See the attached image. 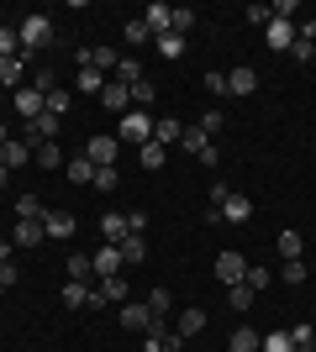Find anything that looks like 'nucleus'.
<instances>
[{
	"label": "nucleus",
	"instance_id": "1",
	"mask_svg": "<svg viewBox=\"0 0 316 352\" xmlns=\"http://www.w3.org/2000/svg\"><path fill=\"white\" fill-rule=\"evenodd\" d=\"M127 300H132V289H127V279H121V274L90 284V310H101V305H127Z\"/></svg>",
	"mask_w": 316,
	"mask_h": 352
},
{
	"label": "nucleus",
	"instance_id": "2",
	"mask_svg": "<svg viewBox=\"0 0 316 352\" xmlns=\"http://www.w3.org/2000/svg\"><path fill=\"white\" fill-rule=\"evenodd\" d=\"M16 37H21V53L48 47V43H53V16H27V21L16 27Z\"/></svg>",
	"mask_w": 316,
	"mask_h": 352
},
{
	"label": "nucleus",
	"instance_id": "3",
	"mask_svg": "<svg viewBox=\"0 0 316 352\" xmlns=\"http://www.w3.org/2000/svg\"><path fill=\"white\" fill-rule=\"evenodd\" d=\"M6 100H11V111H16L21 121H37V116L48 111V95H43V89H32V85H21L16 95H6Z\"/></svg>",
	"mask_w": 316,
	"mask_h": 352
},
{
	"label": "nucleus",
	"instance_id": "4",
	"mask_svg": "<svg viewBox=\"0 0 316 352\" xmlns=\"http://www.w3.org/2000/svg\"><path fill=\"white\" fill-rule=\"evenodd\" d=\"M116 137L121 142H153V116L148 111H127V116L116 121Z\"/></svg>",
	"mask_w": 316,
	"mask_h": 352
},
{
	"label": "nucleus",
	"instance_id": "5",
	"mask_svg": "<svg viewBox=\"0 0 316 352\" xmlns=\"http://www.w3.org/2000/svg\"><path fill=\"white\" fill-rule=\"evenodd\" d=\"M74 63H79V69H101V74H116V47H79V53H74Z\"/></svg>",
	"mask_w": 316,
	"mask_h": 352
},
{
	"label": "nucleus",
	"instance_id": "6",
	"mask_svg": "<svg viewBox=\"0 0 316 352\" xmlns=\"http://www.w3.org/2000/svg\"><path fill=\"white\" fill-rule=\"evenodd\" d=\"M242 274H248V258L242 252H216V279L232 289V284H242Z\"/></svg>",
	"mask_w": 316,
	"mask_h": 352
},
{
	"label": "nucleus",
	"instance_id": "7",
	"mask_svg": "<svg viewBox=\"0 0 316 352\" xmlns=\"http://www.w3.org/2000/svg\"><path fill=\"white\" fill-rule=\"evenodd\" d=\"M116 137H90V142H85V158L95 163V168H116Z\"/></svg>",
	"mask_w": 316,
	"mask_h": 352
},
{
	"label": "nucleus",
	"instance_id": "8",
	"mask_svg": "<svg viewBox=\"0 0 316 352\" xmlns=\"http://www.w3.org/2000/svg\"><path fill=\"white\" fill-rule=\"evenodd\" d=\"M95 226H101V236H105V242H111V248H121L127 236H137L132 226H127V216H121V210H105V216L95 221Z\"/></svg>",
	"mask_w": 316,
	"mask_h": 352
},
{
	"label": "nucleus",
	"instance_id": "9",
	"mask_svg": "<svg viewBox=\"0 0 316 352\" xmlns=\"http://www.w3.org/2000/svg\"><path fill=\"white\" fill-rule=\"evenodd\" d=\"M59 132H63V116H53V111L27 121V142H59Z\"/></svg>",
	"mask_w": 316,
	"mask_h": 352
},
{
	"label": "nucleus",
	"instance_id": "10",
	"mask_svg": "<svg viewBox=\"0 0 316 352\" xmlns=\"http://www.w3.org/2000/svg\"><path fill=\"white\" fill-rule=\"evenodd\" d=\"M90 263H95V279H111V274H121V248H111V242H101V248L90 252Z\"/></svg>",
	"mask_w": 316,
	"mask_h": 352
},
{
	"label": "nucleus",
	"instance_id": "11",
	"mask_svg": "<svg viewBox=\"0 0 316 352\" xmlns=\"http://www.w3.org/2000/svg\"><path fill=\"white\" fill-rule=\"evenodd\" d=\"M101 105H105V111H116V116H127V111H132V89L121 85V79H105Z\"/></svg>",
	"mask_w": 316,
	"mask_h": 352
},
{
	"label": "nucleus",
	"instance_id": "12",
	"mask_svg": "<svg viewBox=\"0 0 316 352\" xmlns=\"http://www.w3.org/2000/svg\"><path fill=\"white\" fill-rule=\"evenodd\" d=\"M116 321L127 326V331H148V326H153V310H148V300H127Z\"/></svg>",
	"mask_w": 316,
	"mask_h": 352
},
{
	"label": "nucleus",
	"instance_id": "13",
	"mask_svg": "<svg viewBox=\"0 0 316 352\" xmlns=\"http://www.w3.org/2000/svg\"><path fill=\"white\" fill-rule=\"evenodd\" d=\"M21 85H27V53H21V58H0V89L16 95Z\"/></svg>",
	"mask_w": 316,
	"mask_h": 352
},
{
	"label": "nucleus",
	"instance_id": "14",
	"mask_svg": "<svg viewBox=\"0 0 316 352\" xmlns=\"http://www.w3.org/2000/svg\"><path fill=\"white\" fill-rule=\"evenodd\" d=\"M264 43H269L274 53H290V47H295V21H280V16H274L269 27H264Z\"/></svg>",
	"mask_w": 316,
	"mask_h": 352
},
{
	"label": "nucleus",
	"instance_id": "15",
	"mask_svg": "<svg viewBox=\"0 0 316 352\" xmlns=\"http://www.w3.org/2000/svg\"><path fill=\"white\" fill-rule=\"evenodd\" d=\"M216 216H222V221H232V226H242V221L253 216V200H248V195H227L222 206H216Z\"/></svg>",
	"mask_w": 316,
	"mask_h": 352
},
{
	"label": "nucleus",
	"instance_id": "16",
	"mask_svg": "<svg viewBox=\"0 0 316 352\" xmlns=\"http://www.w3.org/2000/svg\"><path fill=\"white\" fill-rule=\"evenodd\" d=\"M143 21H148V32H153V37H164V32L174 27V6H164V0H153L148 11H143Z\"/></svg>",
	"mask_w": 316,
	"mask_h": 352
},
{
	"label": "nucleus",
	"instance_id": "17",
	"mask_svg": "<svg viewBox=\"0 0 316 352\" xmlns=\"http://www.w3.org/2000/svg\"><path fill=\"white\" fill-rule=\"evenodd\" d=\"M43 232H48V236H59V242H69L79 226H74V216H69V210H48V216H43Z\"/></svg>",
	"mask_w": 316,
	"mask_h": 352
},
{
	"label": "nucleus",
	"instance_id": "18",
	"mask_svg": "<svg viewBox=\"0 0 316 352\" xmlns=\"http://www.w3.org/2000/svg\"><path fill=\"white\" fill-rule=\"evenodd\" d=\"M21 163H32V142H21V137H11V142L0 147V168H21Z\"/></svg>",
	"mask_w": 316,
	"mask_h": 352
},
{
	"label": "nucleus",
	"instance_id": "19",
	"mask_svg": "<svg viewBox=\"0 0 316 352\" xmlns=\"http://www.w3.org/2000/svg\"><path fill=\"white\" fill-rule=\"evenodd\" d=\"M264 347V331H253V326L242 321L238 331H232V342H227V352H258Z\"/></svg>",
	"mask_w": 316,
	"mask_h": 352
},
{
	"label": "nucleus",
	"instance_id": "20",
	"mask_svg": "<svg viewBox=\"0 0 316 352\" xmlns=\"http://www.w3.org/2000/svg\"><path fill=\"white\" fill-rule=\"evenodd\" d=\"M11 242H16V248H43V242H48L43 221H21V226L11 232Z\"/></svg>",
	"mask_w": 316,
	"mask_h": 352
},
{
	"label": "nucleus",
	"instance_id": "21",
	"mask_svg": "<svg viewBox=\"0 0 316 352\" xmlns=\"http://www.w3.org/2000/svg\"><path fill=\"white\" fill-rule=\"evenodd\" d=\"M258 89V74L248 69V63H242V69H232L227 74V95H253Z\"/></svg>",
	"mask_w": 316,
	"mask_h": 352
},
{
	"label": "nucleus",
	"instance_id": "22",
	"mask_svg": "<svg viewBox=\"0 0 316 352\" xmlns=\"http://www.w3.org/2000/svg\"><path fill=\"white\" fill-rule=\"evenodd\" d=\"M105 79H111V74H101V69H79L74 74V89H79V95H101Z\"/></svg>",
	"mask_w": 316,
	"mask_h": 352
},
{
	"label": "nucleus",
	"instance_id": "23",
	"mask_svg": "<svg viewBox=\"0 0 316 352\" xmlns=\"http://www.w3.org/2000/svg\"><path fill=\"white\" fill-rule=\"evenodd\" d=\"M180 137H185V126L174 116H158V121H153V142H158V147H164V142H180Z\"/></svg>",
	"mask_w": 316,
	"mask_h": 352
},
{
	"label": "nucleus",
	"instance_id": "24",
	"mask_svg": "<svg viewBox=\"0 0 316 352\" xmlns=\"http://www.w3.org/2000/svg\"><path fill=\"white\" fill-rule=\"evenodd\" d=\"M48 206L37 200V195H16V221H43Z\"/></svg>",
	"mask_w": 316,
	"mask_h": 352
},
{
	"label": "nucleus",
	"instance_id": "25",
	"mask_svg": "<svg viewBox=\"0 0 316 352\" xmlns=\"http://www.w3.org/2000/svg\"><path fill=\"white\" fill-rule=\"evenodd\" d=\"M63 168H69V179H74V184H95V163L85 158V153H74V158L63 163Z\"/></svg>",
	"mask_w": 316,
	"mask_h": 352
},
{
	"label": "nucleus",
	"instance_id": "26",
	"mask_svg": "<svg viewBox=\"0 0 316 352\" xmlns=\"http://www.w3.org/2000/svg\"><path fill=\"white\" fill-rule=\"evenodd\" d=\"M63 268H69V279H74V284H95V263L85 258V252H74V258H69Z\"/></svg>",
	"mask_w": 316,
	"mask_h": 352
},
{
	"label": "nucleus",
	"instance_id": "27",
	"mask_svg": "<svg viewBox=\"0 0 316 352\" xmlns=\"http://www.w3.org/2000/svg\"><path fill=\"white\" fill-rule=\"evenodd\" d=\"M137 158H143V168H148V174H158V168L169 163V147H158V142H143V153H137Z\"/></svg>",
	"mask_w": 316,
	"mask_h": 352
},
{
	"label": "nucleus",
	"instance_id": "28",
	"mask_svg": "<svg viewBox=\"0 0 316 352\" xmlns=\"http://www.w3.org/2000/svg\"><path fill=\"white\" fill-rule=\"evenodd\" d=\"M143 258H148V236H127V242H121V263L132 268V263H143Z\"/></svg>",
	"mask_w": 316,
	"mask_h": 352
},
{
	"label": "nucleus",
	"instance_id": "29",
	"mask_svg": "<svg viewBox=\"0 0 316 352\" xmlns=\"http://www.w3.org/2000/svg\"><path fill=\"white\" fill-rule=\"evenodd\" d=\"M111 79H121V85H127V89H132V85H143V63H137V58H121Z\"/></svg>",
	"mask_w": 316,
	"mask_h": 352
},
{
	"label": "nucleus",
	"instance_id": "30",
	"mask_svg": "<svg viewBox=\"0 0 316 352\" xmlns=\"http://www.w3.org/2000/svg\"><path fill=\"white\" fill-rule=\"evenodd\" d=\"M301 232H290V226H285V232H280V263H290V258H301Z\"/></svg>",
	"mask_w": 316,
	"mask_h": 352
},
{
	"label": "nucleus",
	"instance_id": "31",
	"mask_svg": "<svg viewBox=\"0 0 316 352\" xmlns=\"http://www.w3.org/2000/svg\"><path fill=\"white\" fill-rule=\"evenodd\" d=\"M280 279H285V284L311 279V263H306V258H290V263H280Z\"/></svg>",
	"mask_w": 316,
	"mask_h": 352
},
{
	"label": "nucleus",
	"instance_id": "32",
	"mask_svg": "<svg viewBox=\"0 0 316 352\" xmlns=\"http://www.w3.org/2000/svg\"><path fill=\"white\" fill-rule=\"evenodd\" d=\"M196 27H200V16L190 11V6H174V27H169V32H180V37H190Z\"/></svg>",
	"mask_w": 316,
	"mask_h": 352
},
{
	"label": "nucleus",
	"instance_id": "33",
	"mask_svg": "<svg viewBox=\"0 0 316 352\" xmlns=\"http://www.w3.org/2000/svg\"><path fill=\"white\" fill-rule=\"evenodd\" d=\"M174 331H180V337H196V331H206V310H185Z\"/></svg>",
	"mask_w": 316,
	"mask_h": 352
},
{
	"label": "nucleus",
	"instance_id": "34",
	"mask_svg": "<svg viewBox=\"0 0 316 352\" xmlns=\"http://www.w3.org/2000/svg\"><path fill=\"white\" fill-rule=\"evenodd\" d=\"M0 58H21V37H16V27H6V21H0Z\"/></svg>",
	"mask_w": 316,
	"mask_h": 352
},
{
	"label": "nucleus",
	"instance_id": "35",
	"mask_svg": "<svg viewBox=\"0 0 316 352\" xmlns=\"http://www.w3.org/2000/svg\"><path fill=\"white\" fill-rule=\"evenodd\" d=\"M121 37H127V47H143V43L153 37V32H148V21L137 16V21H127V27H121Z\"/></svg>",
	"mask_w": 316,
	"mask_h": 352
},
{
	"label": "nucleus",
	"instance_id": "36",
	"mask_svg": "<svg viewBox=\"0 0 316 352\" xmlns=\"http://www.w3.org/2000/svg\"><path fill=\"white\" fill-rule=\"evenodd\" d=\"M242 284H248V289H253V294H264V289H269V284H274V274H269V268H253V263H248V274H242Z\"/></svg>",
	"mask_w": 316,
	"mask_h": 352
},
{
	"label": "nucleus",
	"instance_id": "37",
	"mask_svg": "<svg viewBox=\"0 0 316 352\" xmlns=\"http://www.w3.org/2000/svg\"><path fill=\"white\" fill-rule=\"evenodd\" d=\"M148 310H153V321H164L169 310H174V294H169V289H153L148 294Z\"/></svg>",
	"mask_w": 316,
	"mask_h": 352
},
{
	"label": "nucleus",
	"instance_id": "38",
	"mask_svg": "<svg viewBox=\"0 0 316 352\" xmlns=\"http://www.w3.org/2000/svg\"><path fill=\"white\" fill-rule=\"evenodd\" d=\"M37 168H63V153H59V142H37Z\"/></svg>",
	"mask_w": 316,
	"mask_h": 352
},
{
	"label": "nucleus",
	"instance_id": "39",
	"mask_svg": "<svg viewBox=\"0 0 316 352\" xmlns=\"http://www.w3.org/2000/svg\"><path fill=\"white\" fill-rule=\"evenodd\" d=\"M258 352H295V342H290V331H264V347Z\"/></svg>",
	"mask_w": 316,
	"mask_h": 352
},
{
	"label": "nucleus",
	"instance_id": "40",
	"mask_svg": "<svg viewBox=\"0 0 316 352\" xmlns=\"http://www.w3.org/2000/svg\"><path fill=\"white\" fill-rule=\"evenodd\" d=\"M63 305H90V284H74V279H69V284H63Z\"/></svg>",
	"mask_w": 316,
	"mask_h": 352
},
{
	"label": "nucleus",
	"instance_id": "41",
	"mask_svg": "<svg viewBox=\"0 0 316 352\" xmlns=\"http://www.w3.org/2000/svg\"><path fill=\"white\" fill-rule=\"evenodd\" d=\"M158 53H164V58H185V37L180 32H164V37H158Z\"/></svg>",
	"mask_w": 316,
	"mask_h": 352
},
{
	"label": "nucleus",
	"instance_id": "42",
	"mask_svg": "<svg viewBox=\"0 0 316 352\" xmlns=\"http://www.w3.org/2000/svg\"><path fill=\"white\" fill-rule=\"evenodd\" d=\"M227 305L232 310H253V289H248V284H232V289H227Z\"/></svg>",
	"mask_w": 316,
	"mask_h": 352
},
{
	"label": "nucleus",
	"instance_id": "43",
	"mask_svg": "<svg viewBox=\"0 0 316 352\" xmlns=\"http://www.w3.org/2000/svg\"><path fill=\"white\" fill-rule=\"evenodd\" d=\"M153 100H158V89H153L148 79H143V85H132V111H148Z\"/></svg>",
	"mask_w": 316,
	"mask_h": 352
},
{
	"label": "nucleus",
	"instance_id": "44",
	"mask_svg": "<svg viewBox=\"0 0 316 352\" xmlns=\"http://www.w3.org/2000/svg\"><path fill=\"white\" fill-rule=\"evenodd\" d=\"M206 142H211V137L200 132V126H185V137H180V147H185V153H190V158H196V153H200V147H206Z\"/></svg>",
	"mask_w": 316,
	"mask_h": 352
},
{
	"label": "nucleus",
	"instance_id": "45",
	"mask_svg": "<svg viewBox=\"0 0 316 352\" xmlns=\"http://www.w3.org/2000/svg\"><path fill=\"white\" fill-rule=\"evenodd\" d=\"M290 342H295V347H316V326L311 321H295V326H290Z\"/></svg>",
	"mask_w": 316,
	"mask_h": 352
},
{
	"label": "nucleus",
	"instance_id": "46",
	"mask_svg": "<svg viewBox=\"0 0 316 352\" xmlns=\"http://www.w3.org/2000/svg\"><path fill=\"white\" fill-rule=\"evenodd\" d=\"M290 58H295V63H311V58H316V43L295 32V47H290Z\"/></svg>",
	"mask_w": 316,
	"mask_h": 352
},
{
	"label": "nucleus",
	"instance_id": "47",
	"mask_svg": "<svg viewBox=\"0 0 316 352\" xmlns=\"http://www.w3.org/2000/svg\"><path fill=\"white\" fill-rule=\"evenodd\" d=\"M69 100H74V95H69V89H53V95H48V111H53V116H69Z\"/></svg>",
	"mask_w": 316,
	"mask_h": 352
},
{
	"label": "nucleus",
	"instance_id": "48",
	"mask_svg": "<svg viewBox=\"0 0 316 352\" xmlns=\"http://www.w3.org/2000/svg\"><path fill=\"white\" fill-rule=\"evenodd\" d=\"M242 21H248V27H269L274 11H269V6H248V11H242Z\"/></svg>",
	"mask_w": 316,
	"mask_h": 352
},
{
	"label": "nucleus",
	"instance_id": "49",
	"mask_svg": "<svg viewBox=\"0 0 316 352\" xmlns=\"http://www.w3.org/2000/svg\"><path fill=\"white\" fill-rule=\"evenodd\" d=\"M32 89L53 95V89H59V74H53V69H37V74H32Z\"/></svg>",
	"mask_w": 316,
	"mask_h": 352
},
{
	"label": "nucleus",
	"instance_id": "50",
	"mask_svg": "<svg viewBox=\"0 0 316 352\" xmlns=\"http://www.w3.org/2000/svg\"><path fill=\"white\" fill-rule=\"evenodd\" d=\"M222 126H227V116H222V111H216V105H211L206 116H200V132H206V137H216V132H222Z\"/></svg>",
	"mask_w": 316,
	"mask_h": 352
},
{
	"label": "nucleus",
	"instance_id": "51",
	"mask_svg": "<svg viewBox=\"0 0 316 352\" xmlns=\"http://www.w3.org/2000/svg\"><path fill=\"white\" fill-rule=\"evenodd\" d=\"M116 184H121L116 168H95V184H90V190H116Z\"/></svg>",
	"mask_w": 316,
	"mask_h": 352
},
{
	"label": "nucleus",
	"instance_id": "52",
	"mask_svg": "<svg viewBox=\"0 0 316 352\" xmlns=\"http://www.w3.org/2000/svg\"><path fill=\"white\" fill-rule=\"evenodd\" d=\"M196 158H200V168H216V163H222V147H216V142H206V147L196 153Z\"/></svg>",
	"mask_w": 316,
	"mask_h": 352
},
{
	"label": "nucleus",
	"instance_id": "53",
	"mask_svg": "<svg viewBox=\"0 0 316 352\" xmlns=\"http://www.w3.org/2000/svg\"><path fill=\"white\" fill-rule=\"evenodd\" d=\"M16 279H21V268H16V263H0V294L16 289Z\"/></svg>",
	"mask_w": 316,
	"mask_h": 352
},
{
	"label": "nucleus",
	"instance_id": "54",
	"mask_svg": "<svg viewBox=\"0 0 316 352\" xmlns=\"http://www.w3.org/2000/svg\"><path fill=\"white\" fill-rule=\"evenodd\" d=\"M206 89H211V95H227V74L211 69V74H206Z\"/></svg>",
	"mask_w": 316,
	"mask_h": 352
},
{
	"label": "nucleus",
	"instance_id": "55",
	"mask_svg": "<svg viewBox=\"0 0 316 352\" xmlns=\"http://www.w3.org/2000/svg\"><path fill=\"white\" fill-rule=\"evenodd\" d=\"M11 252H16V242H11V236H0V263H11Z\"/></svg>",
	"mask_w": 316,
	"mask_h": 352
},
{
	"label": "nucleus",
	"instance_id": "56",
	"mask_svg": "<svg viewBox=\"0 0 316 352\" xmlns=\"http://www.w3.org/2000/svg\"><path fill=\"white\" fill-rule=\"evenodd\" d=\"M6 142H11V126H6V121H0V147H6Z\"/></svg>",
	"mask_w": 316,
	"mask_h": 352
},
{
	"label": "nucleus",
	"instance_id": "57",
	"mask_svg": "<svg viewBox=\"0 0 316 352\" xmlns=\"http://www.w3.org/2000/svg\"><path fill=\"white\" fill-rule=\"evenodd\" d=\"M6 184H11V168H0V190H6Z\"/></svg>",
	"mask_w": 316,
	"mask_h": 352
},
{
	"label": "nucleus",
	"instance_id": "58",
	"mask_svg": "<svg viewBox=\"0 0 316 352\" xmlns=\"http://www.w3.org/2000/svg\"><path fill=\"white\" fill-rule=\"evenodd\" d=\"M295 352H316V347H295Z\"/></svg>",
	"mask_w": 316,
	"mask_h": 352
},
{
	"label": "nucleus",
	"instance_id": "59",
	"mask_svg": "<svg viewBox=\"0 0 316 352\" xmlns=\"http://www.w3.org/2000/svg\"><path fill=\"white\" fill-rule=\"evenodd\" d=\"M311 274H316V258H311Z\"/></svg>",
	"mask_w": 316,
	"mask_h": 352
},
{
	"label": "nucleus",
	"instance_id": "60",
	"mask_svg": "<svg viewBox=\"0 0 316 352\" xmlns=\"http://www.w3.org/2000/svg\"><path fill=\"white\" fill-rule=\"evenodd\" d=\"M0 16H6V11H0Z\"/></svg>",
	"mask_w": 316,
	"mask_h": 352
}]
</instances>
